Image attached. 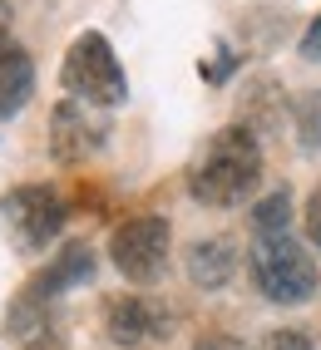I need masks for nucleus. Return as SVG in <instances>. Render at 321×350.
<instances>
[{"label":"nucleus","instance_id":"nucleus-1","mask_svg":"<svg viewBox=\"0 0 321 350\" xmlns=\"http://www.w3.org/2000/svg\"><path fill=\"white\" fill-rule=\"evenodd\" d=\"M257 178H262V148L252 138V129L233 124L198 153L193 173H188V193L203 207H237L252 198Z\"/></svg>","mask_w":321,"mask_h":350},{"label":"nucleus","instance_id":"nucleus-2","mask_svg":"<svg viewBox=\"0 0 321 350\" xmlns=\"http://www.w3.org/2000/svg\"><path fill=\"white\" fill-rule=\"evenodd\" d=\"M247 267H252V282L267 301L277 306H302V301L316 296V262L311 252L292 237V232H267V237H252L247 252Z\"/></svg>","mask_w":321,"mask_h":350},{"label":"nucleus","instance_id":"nucleus-3","mask_svg":"<svg viewBox=\"0 0 321 350\" xmlns=\"http://www.w3.org/2000/svg\"><path fill=\"white\" fill-rule=\"evenodd\" d=\"M64 89L89 104V109H114V104H124L129 99V79H124V64L119 55H114V44L104 35H79L70 44V55H64Z\"/></svg>","mask_w":321,"mask_h":350},{"label":"nucleus","instance_id":"nucleus-4","mask_svg":"<svg viewBox=\"0 0 321 350\" xmlns=\"http://www.w3.org/2000/svg\"><path fill=\"white\" fill-rule=\"evenodd\" d=\"M109 256H114V267H119L129 282H158L168 267V222L164 217H129L119 232H114V242H109Z\"/></svg>","mask_w":321,"mask_h":350},{"label":"nucleus","instance_id":"nucleus-5","mask_svg":"<svg viewBox=\"0 0 321 350\" xmlns=\"http://www.w3.org/2000/svg\"><path fill=\"white\" fill-rule=\"evenodd\" d=\"M5 222L15 232V242L20 247H50L60 237V227H64V202L55 188H40V183H30V188H15L5 198Z\"/></svg>","mask_w":321,"mask_h":350},{"label":"nucleus","instance_id":"nucleus-6","mask_svg":"<svg viewBox=\"0 0 321 350\" xmlns=\"http://www.w3.org/2000/svg\"><path fill=\"white\" fill-rule=\"evenodd\" d=\"M104 316H109L114 345H144L149 336H168L173 331L168 311L158 306V301H149V296H109Z\"/></svg>","mask_w":321,"mask_h":350},{"label":"nucleus","instance_id":"nucleus-7","mask_svg":"<svg viewBox=\"0 0 321 350\" xmlns=\"http://www.w3.org/2000/svg\"><path fill=\"white\" fill-rule=\"evenodd\" d=\"M99 144H104V129H99L94 113H89V104L70 99V104L55 109V119H50V153L60 163H79L84 153H94Z\"/></svg>","mask_w":321,"mask_h":350},{"label":"nucleus","instance_id":"nucleus-8","mask_svg":"<svg viewBox=\"0 0 321 350\" xmlns=\"http://www.w3.org/2000/svg\"><path fill=\"white\" fill-rule=\"evenodd\" d=\"M35 94V59L15 40H0V119H15Z\"/></svg>","mask_w":321,"mask_h":350},{"label":"nucleus","instance_id":"nucleus-9","mask_svg":"<svg viewBox=\"0 0 321 350\" xmlns=\"http://www.w3.org/2000/svg\"><path fill=\"white\" fill-rule=\"evenodd\" d=\"M233 267H237V252H233V242H227V237H203V242H193V252H188V276H193L203 291L227 286V282H233Z\"/></svg>","mask_w":321,"mask_h":350},{"label":"nucleus","instance_id":"nucleus-10","mask_svg":"<svg viewBox=\"0 0 321 350\" xmlns=\"http://www.w3.org/2000/svg\"><path fill=\"white\" fill-rule=\"evenodd\" d=\"M79 282H94V252H89L84 242H70V247L55 256L50 271L35 276V286H40L44 296H60V291H70V286H79Z\"/></svg>","mask_w":321,"mask_h":350},{"label":"nucleus","instance_id":"nucleus-11","mask_svg":"<svg viewBox=\"0 0 321 350\" xmlns=\"http://www.w3.org/2000/svg\"><path fill=\"white\" fill-rule=\"evenodd\" d=\"M10 336L15 340H25V345H40L44 331H50V296H44L40 286H30L25 296H15L10 301Z\"/></svg>","mask_w":321,"mask_h":350},{"label":"nucleus","instance_id":"nucleus-12","mask_svg":"<svg viewBox=\"0 0 321 350\" xmlns=\"http://www.w3.org/2000/svg\"><path fill=\"white\" fill-rule=\"evenodd\" d=\"M267 232H292V193H272L252 207V237H267Z\"/></svg>","mask_w":321,"mask_h":350},{"label":"nucleus","instance_id":"nucleus-13","mask_svg":"<svg viewBox=\"0 0 321 350\" xmlns=\"http://www.w3.org/2000/svg\"><path fill=\"white\" fill-rule=\"evenodd\" d=\"M296 138L307 148H321V94L296 99Z\"/></svg>","mask_w":321,"mask_h":350},{"label":"nucleus","instance_id":"nucleus-14","mask_svg":"<svg viewBox=\"0 0 321 350\" xmlns=\"http://www.w3.org/2000/svg\"><path fill=\"white\" fill-rule=\"evenodd\" d=\"M257 350H311V340H307L302 331H272Z\"/></svg>","mask_w":321,"mask_h":350},{"label":"nucleus","instance_id":"nucleus-15","mask_svg":"<svg viewBox=\"0 0 321 350\" xmlns=\"http://www.w3.org/2000/svg\"><path fill=\"white\" fill-rule=\"evenodd\" d=\"M193 350H247L237 336H222V331H208V336H198V345Z\"/></svg>","mask_w":321,"mask_h":350},{"label":"nucleus","instance_id":"nucleus-16","mask_svg":"<svg viewBox=\"0 0 321 350\" xmlns=\"http://www.w3.org/2000/svg\"><path fill=\"white\" fill-rule=\"evenodd\" d=\"M307 237H311V242L321 247V188H316V193L307 198Z\"/></svg>","mask_w":321,"mask_h":350},{"label":"nucleus","instance_id":"nucleus-17","mask_svg":"<svg viewBox=\"0 0 321 350\" xmlns=\"http://www.w3.org/2000/svg\"><path fill=\"white\" fill-rule=\"evenodd\" d=\"M302 55H307V59H316V64H321V15H316V20H311V30H307V40H302Z\"/></svg>","mask_w":321,"mask_h":350},{"label":"nucleus","instance_id":"nucleus-18","mask_svg":"<svg viewBox=\"0 0 321 350\" xmlns=\"http://www.w3.org/2000/svg\"><path fill=\"white\" fill-rule=\"evenodd\" d=\"M0 40H10V5L0 0Z\"/></svg>","mask_w":321,"mask_h":350}]
</instances>
